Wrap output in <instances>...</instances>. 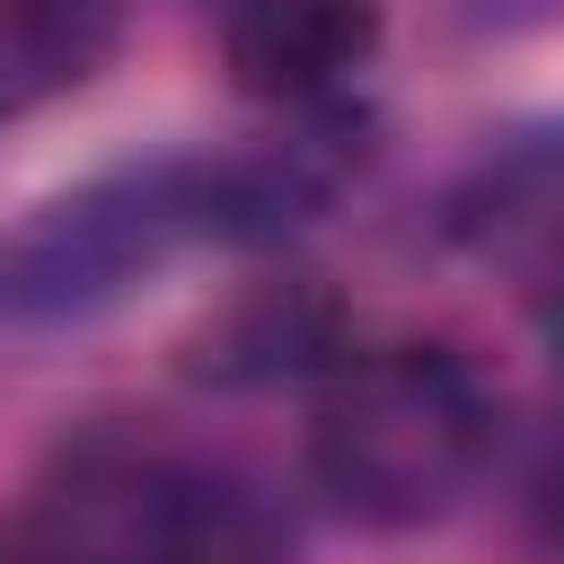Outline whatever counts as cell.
Wrapping results in <instances>:
<instances>
[{
    "instance_id": "3",
    "label": "cell",
    "mask_w": 564,
    "mask_h": 564,
    "mask_svg": "<svg viewBox=\"0 0 564 564\" xmlns=\"http://www.w3.org/2000/svg\"><path fill=\"white\" fill-rule=\"evenodd\" d=\"M379 44V0H238L220 26L229 79L247 97H326Z\"/></svg>"
},
{
    "instance_id": "1",
    "label": "cell",
    "mask_w": 564,
    "mask_h": 564,
    "mask_svg": "<svg viewBox=\"0 0 564 564\" xmlns=\"http://www.w3.org/2000/svg\"><path fill=\"white\" fill-rule=\"evenodd\" d=\"M485 449H494L485 379L441 344H397L335 379L308 432V476L344 520L414 529L467 494Z\"/></svg>"
},
{
    "instance_id": "2",
    "label": "cell",
    "mask_w": 564,
    "mask_h": 564,
    "mask_svg": "<svg viewBox=\"0 0 564 564\" xmlns=\"http://www.w3.org/2000/svg\"><path fill=\"white\" fill-rule=\"evenodd\" d=\"M176 238H212L203 229V167H150V176L44 203L26 229L0 238V317L9 326L88 317L115 291H132Z\"/></svg>"
},
{
    "instance_id": "5",
    "label": "cell",
    "mask_w": 564,
    "mask_h": 564,
    "mask_svg": "<svg viewBox=\"0 0 564 564\" xmlns=\"http://www.w3.org/2000/svg\"><path fill=\"white\" fill-rule=\"evenodd\" d=\"M159 564H282V538L247 502H185L159 538Z\"/></svg>"
},
{
    "instance_id": "4",
    "label": "cell",
    "mask_w": 564,
    "mask_h": 564,
    "mask_svg": "<svg viewBox=\"0 0 564 564\" xmlns=\"http://www.w3.org/2000/svg\"><path fill=\"white\" fill-rule=\"evenodd\" d=\"M317 344H326V308H317L308 291H264V300H247L220 335H203V370H220V379H282V370H300Z\"/></svg>"
}]
</instances>
